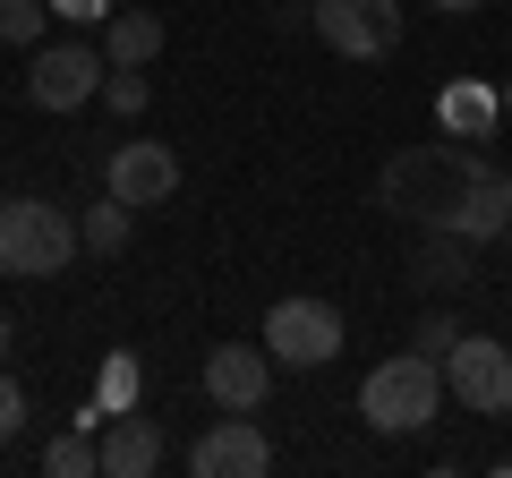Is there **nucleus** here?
I'll use <instances>...</instances> for the list:
<instances>
[{
    "mask_svg": "<svg viewBox=\"0 0 512 478\" xmlns=\"http://www.w3.org/2000/svg\"><path fill=\"white\" fill-rule=\"evenodd\" d=\"M478 180H487V163H478L461 137H427V146L384 154L376 205H384V214H402V222H419V231H453Z\"/></svg>",
    "mask_w": 512,
    "mask_h": 478,
    "instance_id": "f257e3e1",
    "label": "nucleus"
},
{
    "mask_svg": "<svg viewBox=\"0 0 512 478\" xmlns=\"http://www.w3.org/2000/svg\"><path fill=\"white\" fill-rule=\"evenodd\" d=\"M444 402H453V393H444V359H427V350H393V359H376L367 385H359V419L376 427V436H419Z\"/></svg>",
    "mask_w": 512,
    "mask_h": 478,
    "instance_id": "f03ea898",
    "label": "nucleus"
},
{
    "mask_svg": "<svg viewBox=\"0 0 512 478\" xmlns=\"http://www.w3.org/2000/svg\"><path fill=\"white\" fill-rule=\"evenodd\" d=\"M77 248H86V231H77L52 197H9V205H0V274H9V282L69 274Z\"/></svg>",
    "mask_w": 512,
    "mask_h": 478,
    "instance_id": "7ed1b4c3",
    "label": "nucleus"
},
{
    "mask_svg": "<svg viewBox=\"0 0 512 478\" xmlns=\"http://www.w3.org/2000/svg\"><path fill=\"white\" fill-rule=\"evenodd\" d=\"M308 26L333 60H393L402 52V0H308Z\"/></svg>",
    "mask_w": 512,
    "mask_h": 478,
    "instance_id": "20e7f679",
    "label": "nucleus"
},
{
    "mask_svg": "<svg viewBox=\"0 0 512 478\" xmlns=\"http://www.w3.org/2000/svg\"><path fill=\"white\" fill-rule=\"evenodd\" d=\"M256 342L274 350V368H333L342 359V308L333 299H274Z\"/></svg>",
    "mask_w": 512,
    "mask_h": 478,
    "instance_id": "39448f33",
    "label": "nucleus"
},
{
    "mask_svg": "<svg viewBox=\"0 0 512 478\" xmlns=\"http://www.w3.org/2000/svg\"><path fill=\"white\" fill-rule=\"evenodd\" d=\"M444 393L461 410H487V419H512V342L495 333H461L444 350Z\"/></svg>",
    "mask_w": 512,
    "mask_h": 478,
    "instance_id": "423d86ee",
    "label": "nucleus"
},
{
    "mask_svg": "<svg viewBox=\"0 0 512 478\" xmlns=\"http://www.w3.org/2000/svg\"><path fill=\"white\" fill-rule=\"evenodd\" d=\"M103 77H111L103 43H43L35 69H26V103L35 111H86V103H103Z\"/></svg>",
    "mask_w": 512,
    "mask_h": 478,
    "instance_id": "0eeeda50",
    "label": "nucleus"
},
{
    "mask_svg": "<svg viewBox=\"0 0 512 478\" xmlns=\"http://www.w3.org/2000/svg\"><path fill=\"white\" fill-rule=\"evenodd\" d=\"M103 188L120 205H171L180 197V154L163 146V137H128V146H111V163H103Z\"/></svg>",
    "mask_w": 512,
    "mask_h": 478,
    "instance_id": "6e6552de",
    "label": "nucleus"
},
{
    "mask_svg": "<svg viewBox=\"0 0 512 478\" xmlns=\"http://www.w3.org/2000/svg\"><path fill=\"white\" fill-rule=\"evenodd\" d=\"M188 470L197 478H265L274 470V444H265V427H256L248 410H222V419L188 444Z\"/></svg>",
    "mask_w": 512,
    "mask_h": 478,
    "instance_id": "1a4fd4ad",
    "label": "nucleus"
},
{
    "mask_svg": "<svg viewBox=\"0 0 512 478\" xmlns=\"http://www.w3.org/2000/svg\"><path fill=\"white\" fill-rule=\"evenodd\" d=\"M265 393H274V350L265 342H222L205 359V402L214 410H265Z\"/></svg>",
    "mask_w": 512,
    "mask_h": 478,
    "instance_id": "9d476101",
    "label": "nucleus"
},
{
    "mask_svg": "<svg viewBox=\"0 0 512 478\" xmlns=\"http://www.w3.org/2000/svg\"><path fill=\"white\" fill-rule=\"evenodd\" d=\"M410 282H419L427 299H461L478 282V239L461 231H419V248H410Z\"/></svg>",
    "mask_w": 512,
    "mask_h": 478,
    "instance_id": "9b49d317",
    "label": "nucleus"
},
{
    "mask_svg": "<svg viewBox=\"0 0 512 478\" xmlns=\"http://www.w3.org/2000/svg\"><path fill=\"white\" fill-rule=\"evenodd\" d=\"M94 453H103V478H146L154 461H163V427L137 419V410H111V427L94 436Z\"/></svg>",
    "mask_w": 512,
    "mask_h": 478,
    "instance_id": "f8f14e48",
    "label": "nucleus"
},
{
    "mask_svg": "<svg viewBox=\"0 0 512 478\" xmlns=\"http://www.w3.org/2000/svg\"><path fill=\"white\" fill-rule=\"evenodd\" d=\"M163 9H111L103 18V60L111 69H154V60H163Z\"/></svg>",
    "mask_w": 512,
    "mask_h": 478,
    "instance_id": "ddd939ff",
    "label": "nucleus"
},
{
    "mask_svg": "<svg viewBox=\"0 0 512 478\" xmlns=\"http://www.w3.org/2000/svg\"><path fill=\"white\" fill-rule=\"evenodd\" d=\"M128 222H137V205L103 197V205H86V222H77V231H86V248H94V257H120V248H128Z\"/></svg>",
    "mask_w": 512,
    "mask_h": 478,
    "instance_id": "4468645a",
    "label": "nucleus"
},
{
    "mask_svg": "<svg viewBox=\"0 0 512 478\" xmlns=\"http://www.w3.org/2000/svg\"><path fill=\"white\" fill-rule=\"evenodd\" d=\"M43 470H52V478H94V470H103V453L86 444V427H69V436L43 444Z\"/></svg>",
    "mask_w": 512,
    "mask_h": 478,
    "instance_id": "2eb2a0df",
    "label": "nucleus"
},
{
    "mask_svg": "<svg viewBox=\"0 0 512 478\" xmlns=\"http://www.w3.org/2000/svg\"><path fill=\"white\" fill-rule=\"evenodd\" d=\"M495 111H504V94H487V86H453V94H444V120H453V137L487 129Z\"/></svg>",
    "mask_w": 512,
    "mask_h": 478,
    "instance_id": "dca6fc26",
    "label": "nucleus"
},
{
    "mask_svg": "<svg viewBox=\"0 0 512 478\" xmlns=\"http://www.w3.org/2000/svg\"><path fill=\"white\" fill-rule=\"evenodd\" d=\"M146 94H154L146 69H111V77H103V111H120V120H137V111H146Z\"/></svg>",
    "mask_w": 512,
    "mask_h": 478,
    "instance_id": "f3484780",
    "label": "nucleus"
},
{
    "mask_svg": "<svg viewBox=\"0 0 512 478\" xmlns=\"http://www.w3.org/2000/svg\"><path fill=\"white\" fill-rule=\"evenodd\" d=\"M43 18H52V0H0V43H35Z\"/></svg>",
    "mask_w": 512,
    "mask_h": 478,
    "instance_id": "a211bd4d",
    "label": "nucleus"
},
{
    "mask_svg": "<svg viewBox=\"0 0 512 478\" xmlns=\"http://www.w3.org/2000/svg\"><path fill=\"white\" fill-rule=\"evenodd\" d=\"M410 342H419L427 359H444V350L461 342V325H453V316H444V308H427V316H419V333H410Z\"/></svg>",
    "mask_w": 512,
    "mask_h": 478,
    "instance_id": "6ab92c4d",
    "label": "nucleus"
},
{
    "mask_svg": "<svg viewBox=\"0 0 512 478\" xmlns=\"http://www.w3.org/2000/svg\"><path fill=\"white\" fill-rule=\"evenodd\" d=\"M18 427H26V385H18L9 368H0V444L18 436Z\"/></svg>",
    "mask_w": 512,
    "mask_h": 478,
    "instance_id": "aec40b11",
    "label": "nucleus"
},
{
    "mask_svg": "<svg viewBox=\"0 0 512 478\" xmlns=\"http://www.w3.org/2000/svg\"><path fill=\"white\" fill-rule=\"evenodd\" d=\"M128 385H137V368L111 359V368H103V410H128Z\"/></svg>",
    "mask_w": 512,
    "mask_h": 478,
    "instance_id": "412c9836",
    "label": "nucleus"
},
{
    "mask_svg": "<svg viewBox=\"0 0 512 478\" xmlns=\"http://www.w3.org/2000/svg\"><path fill=\"white\" fill-rule=\"evenodd\" d=\"M52 18H69V26H103V18H111V0H52Z\"/></svg>",
    "mask_w": 512,
    "mask_h": 478,
    "instance_id": "4be33fe9",
    "label": "nucleus"
},
{
    "mask_svg": "<svg viewBox=\"0 0 512 478\" xmlns=\"http://www.w3.org/2000/svg\"><path fill=\"white\" fill-rule=\"evenodd\" d=\"M427 9H444V18H461V9H478V0H427Z\"/></svg>",
    "mask_w": 512,
    "mask_h": 478,
    "instance_id": "5701e85b",
    "label": "nucleus"
},
{
    "mask_svg": "<svg viewBox=\"0 0 512 478\" xmlns=\"http://www.w3.org/2000/svg\"><path fill=\"white\" fill-rule=\"evenodd\" d=\"M9 342H18V333H9V316H0V359H9Z\"/></svg>",
    "mask_w": 512,
    "mask_h": 478,
    "instance_id": "b1692460",
    "label": "nucleus"
},
{
    "mask_svg": "<svg viewBox=\"0 0 512 478\" xmlns=\"http://www.w3.org/2000/svg\"><path fill=\"white\" fill-rule=\"evenodd\" d=\"M504 257H512V231H504Z\"/></svg>",
    "mask_w": 512,
    "mask_h": 478,
    "instance_id": "393cba45",
    "label": "nucleus"
},
{
    "mask_svg": "<svg viewBox=\"0 0 512 478\" xmlns=\"http://www.w3.org/2000/svg\"><path fill=\"white\" fill-rule=\"evenodd\" d=\"M504 111H512V86H504Z\"/></svg>",
    "mask_w": 512,
    "mask_h": 478,
    "instance_id": "a878e982",
    "label": "nucleus"
}]
</instances>
